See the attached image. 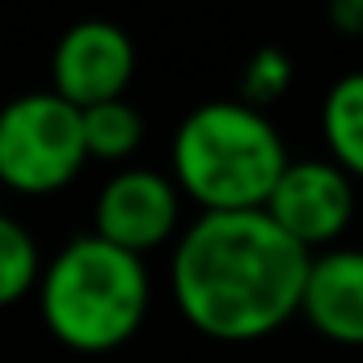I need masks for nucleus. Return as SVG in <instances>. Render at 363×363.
<instances>
[{
  "label": "nucleus",
  "instance_id": "7ed1b4c3",
  "mask_svg": "<svg viewBox=\"0 0 363 363\" xmlns=\"http://www.w3.org/2000/svg\"><path fill=\"white\" fill-rule=\"evenodd\" d=\"M287 161L274 118L237 97L194 106L169 144V178L199 211H262Z\"/></svg>",
  "mask_w": 363,
  "mask_h": 363
},
{
  "label": "nucleus",
  "instance_id": "39448f33",
  "mask_svg": "<svg viewBox=\"0 0 363 363\" xmlns=\"http://www.w3.org/2000/svg\"><path fill=\"white\" fill-rule=\"evenodd\" d=\"M262 216L313 258L321 250L342 245L355 220V182L330 157L287 161L262 203Z\"/></svg>",
  "mask_w": 363,
  "mask_h": 363
},
{
  "label": "nucleus",
  "instance_id": "20e7f679",
  "mask_svg": "<svg viewBox=\"0 0 363 363\" xmlns=\"http://www.w3.org/2000/svg\"><path fill=\"white\" fill-rule=\"evenodd\" d=\"M89 165L81 110L51 89L17 93L0 106V186L26 199L60 194Z\"/></svg>",
  "mask_w": 363,
  "mask_h": 363
},
{
  "label": "nucleus",
  "instance_id": "9d476101",
  "mask_svg": "<svg viewBox=\"0 0 363 363\" xmlns=\"http://www.w3.org/2000/svg\"><path fill=\"white\" fill-rule=\"evenodd\" d=\"M81 135H85V157L89 161L123 165L144 144V114L127 97L97 101L89 110H81Z\"/></svg>",
  "mask_w": 363,
  "mask_h": 363
},
{
  "label": "nucleus",
  "instance_id": "f03ea898",
  "mask_svg": "<svg viewBox=\"0 0 363 363\" xmlns=\"http://www.w3.org/2000/svg\"><path fill=\"white\" fill-rule=\"evenodd\" d=\"M34 296L38 317L60 347L77 355H110L144 330L152 274L144 258L85 233L55 250Z\"/></svg>",
  "mask_w": 363,
  "mask_h": 363
},
{
  "label": "nucleus",
  "instance_id": "f8f14e48",
  "mask_svg": "<svg viewBox=\"0 0 363 363\" xmlns=\"http://www.w3.org/2000/svg\"><path fill=\"white\" fill-rule=\"evenodd\" d=\"M291 81H296V64H291L287 47L262 43L245 60V68H241V93H237V101H245L254 110H271L279 97H287Z\"/></svg>",
  "mask_w": 363,
  "mask_h": 363
},
{
  "label": "nucleus",
  "instance_id": "ddd939ff",
  "mask_svg": "<svg viewBox=\"0 0 363 363\" xmlns=\"http://www.w3.org/2000/svg\"><path fill=\"white\" fill-rule=\"evenodd\" d=\"M325 13L342 38H363V0H325Z\"/></svg>",
  "mask_w": 363,
  "mask_h": 363
},
{
  "label": "nucleus",
  "instance_id": "9b49d317",
  "mask_svg": "<svg viewBox=\"0 0 363 363\" xmlns=\"http://www.w3.org/2000/svg\"><path fill=\"white\" fill-rule=\"evenodd\" d=\"M38 274H43L38 241L30 237L21 220L0 211V308L26 300L38 287Z\"/></svg>",
  "mask_w": 363,
  "mask_h": 363
},
{
  "label": "nucleus",
  "instance_id": "f257e3e1",
  "mask_svg": "<svg viewBox=\"0 0 363 363\" xmlns=\"http://www.w3.org/2000/svg\"><path fill=\"white\" fill-rule=\"evenodd\" d=\"M308 254L262 211H199L169 254L182 321L211 342H262L300 308Z\"/></svg>",
  "mask_w": 363,
  "mask_h": 363
},
{
  "label": "nucleus",
  "instance_id": "423d86ee",
  "mask_svg": "<svg viewBox=\"0 0 363 363\" xmlns=\"http://www.w3.org/2000/svg\"><path fill=\"white\" fill-rule=\"evenodd\" d=\"M182 233V194L165 169L127 165L101 182L93 199V237L148 258L152 250L174 245Z\"/></svg>",
  "mask_w": 363,
  "mask_h": 363
},
{
  "label": "nucleus",
  "instance_id": "1a4fd4ad",
  "mask_svg": "<svg viewBox=\"0 0 363 363\" xmlns=\"http://www.w3.org/2000/svg\"><path fill=\"white\" fill-rule=\"evenodd\" d=\"M321 140L330 161L351 182H363V68L342 72L321 97Z\"/></svg>",
  "mask_w": 363,
  "mask_h": 363
},
{
  "label": "nucleus",
  "instance_id": "6e6552de",
  "mask_svg": "<svg viewBox=\"0 0 363 363\" xmlns=\"http://www.w3.org/2000/svg\"><path fill=\"white\" fill-rule=\"evenodd\" d=\"M296 317L325 342L363 347V245H334L308 258Z\"/></svg>",
  "mask_w": 363,
  "mask_h": 363
},
{
  "label": "nucleus",
  "instance_id": "0eeeda50",
  "mask_svg": "<svg viewBox=\"0 0 363 363\" xmlns=\"http://www.w3.org/2000/svg\"><path fill=\"white\" fill-rule=\"evenodd\" d=\"M135 77V43L123 26L85 17L68 26L51 51V93L72 110L127 97Z\"/></svg>",
  "mask_w": 363,
  "mask_h": 363
}]
</instances>
